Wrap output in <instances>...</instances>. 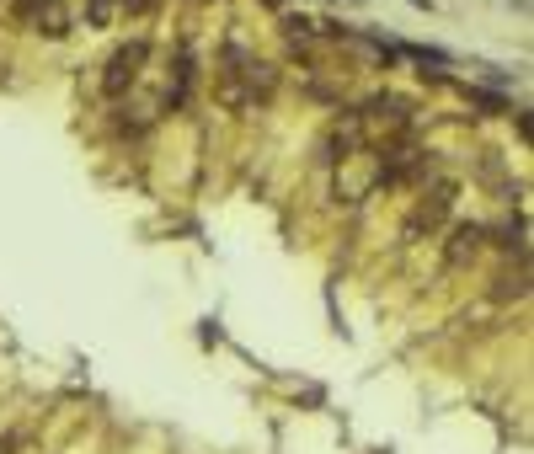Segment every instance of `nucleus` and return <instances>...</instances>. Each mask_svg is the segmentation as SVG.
<instances>
[{"label": "nucleus", "instance_id": "obj_1", "mask_svg": "<svg viewBox=\"0 0 534 454\" xmlns=\"http://www.w3.org/2000/svg\"><path fill=\"white\" fill-rule=\"evenodd\" d=\"M353 123H358V134L364 139H401L406 129H412V102L406 97H396V91H374V97L353 113Z\"/></svg>", "mask_w": 534, "mask_h": 454}, {"label": "nucleus", "instance_id": "obj_2", "mask_svg": "<svg viewBox=\"0 0 534 454\" xmlns=\"http://www.w3.org/2000/svg\"><path fill=\"white\" fill-rule=\"evenodd\" d=\"M145 59H150V43L145 38L118 43V49L107 54V65H102V97H129L134 81H139V70H145Z\"/></svg>", "mask_w": 534, "mask_h": 454}, {"label": "nucleus", "instance_id": "obj_3", "mask_svg": "<svg viewBox=\"0 0 534 454\" xmlns=\"http://www.w3.org/2000/svg\"><path fill=\"white\" fill-rule=\"evenodd\" d=\"M454 198H460V187H454L449 177H444V182H433L428 193L417 198V209L406 214V241H417V236H428V230L444 225L449 209H454Z\"/></svg>", "mask_w": 534, "mask_h": 454}, {"label": "nucleus", "instance_id": "obj_4", "mask_svg": "<svg viewBox=\"0 0 534 454\" xmlns=\"http://www.w3.org/2000/svg\"><path fill=\"white\" fill-rule=\"evenodd\" d=\"M428 171H433V155L417 150V145H385V155H380V187L422 182Z\"/></svg>", "mask_w": 534, "mask_h": 454}, {"label": "nucleus", "instance_id": "obj_5", "mask_svg": "<svg viewBox=\"0 0 534 454\" xmlns=\"http://www.w3.org/2000/svg\"><path fill=\"white\" fill-rule=\"evenodd\" d=\"M481 252H486V225L465 219V225L449 230V246H444V262H449V268H470Z\"/></svg>", "mask_w": 534, "mask_h": 454}, {"label": "nucleus", "instance_id": "obj_6", "mask_svg": "<svg viewBox=\"0 0 534 454\" xmlns=\"http://www.w3.org/2000/svg\"><path fill=\"white\" fill-rule=\"evenodd\" d=\"M33 27H38L43 38H65V33H70V11L59 6V0H49V6H43L38 17H33Z\"/></svg>", "mask_w": 534, "mask_h": 454}, {"label": "nucleus", "instance_id": "obj_7", "mask_svg": "<svg viewBox=\"0 0 534 454\" xmlns=\"http://www.w3.org/2000/svg\"><path fill=\"white\" fill-rule=\"evenodd\" d=\"M118 17V0H86V27H107Z\"/></svg>", "mask_w": 534, "mask_h": 454}, {"label": "nucleus", "instance_id": "obj_8", "mask_svg": "<svg viewBox=\"0 0 534 454\" xmlns=\"http://www.w3.org/2000/svg\"><path fill=\"white\" fill-rule=\"evenodd\" d=\"M465 97L476 102V107H486V113H513V107H508V97H492V91H476V86H470Z\"/></svg>", "mask_w": 534, "mask_h": 454}, {"label": "nucleus", "instance_id": "obj_9", "mask_svg": "<svg viewBox=\"0 0 534 454\" xmlns=\"http://www.w3.org/2000/svg\"><path fill=\"white\" fill-rule=\"evenodd\" d=\"M43 6H49V0H11V11H17V22H27V27H33V17H38Z\"/></svg>", "mask_w": 534, "mask_h": 454}, {"label": "nucleus", "instance_id": "obj_10", "mask_svg": "<svg viewBox=\"0 0 534 454\" xmlns=\"http://www.w3.org/2000/svg\"><path fill=\"white\" fill-rule=\"evenodd\" d=\"M155 6H161V0H123V11H134V17H150Z\"/></svg>", "mask_w": 534, "mask_h": 454}, {"label": "nucleus", "instance_id": "obj_11", "mask_svg": "<svg viewBox=\"0 0 534 454\" xmlns=\"http://www.w3.org/2000/svg\"><path fill=\"white\" fill-rule=\"evenodd\" d=\"M0 454H11V444H0Z\"/></svg>", "mask_w": 534, "mask_h": 454}]
</instances>
